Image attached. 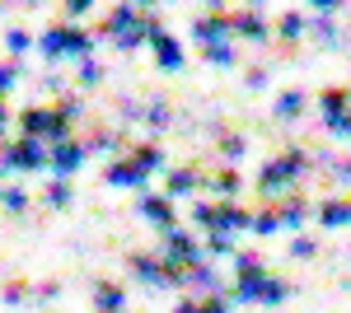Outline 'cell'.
Segmentation results:
<instances>
[{
  "mask_svg": "<svg viewBox=\"0 0 351 313\" xmlns=\"http://www.w3.org/2000/svg\"><path fill=\"white\" fill-rule=\"evenodd\" d=\"M84 155H89V145H80V140H61V145H52V168L66 178V173H75L84 164Z\"/></svg>",
  "mask_w": 351,
  "mask_h": 313,
  "instance_id": "7",
  "label": "cell"
},
{
  "mask_svg": "<svg viewBox=\"0 0 351 313\" xmlns=\"http://www.w3.org/2000/svg\"><path fill=\"white\" fill-rule=\"evenodd\" d=\"M192 187H197V173H192V168H183V173L169 178V192H173V197H188Z\"/></svg>",
  "mask_w": 351,
  "mask_h": 313,
  "instance_id": "16",
  "label": "cell"
},
{
  "mask_svg": "<svg viewBox=\"0 0 351 313\" xmlns=\"http://www.w3.org/2000/svg\"><path fill=\"white\" fill-rule=\"evenodd\" d=\"M150 28H155V19H145L141 10H112V19H108V33H112V42L117 47H141V42H150Z\"/></svg>",
  "mask_w": 351,
  "mask_h": 313,
  "instance_id": "1",
  "label": "cell"
},
{
  "mask_svg": "<svg viewBox=\"0 0 351 313\" xmlns=\"http://www.w3.org/2000/svg\"><path fill=\"white\" fill-rule=\"evenodd\" d=\"M141 210H145V215L160 225L164 234L173 229V206H169V197H145V201H141Z\"/></svg>",
  "mask_w": 351,
  "mask_h": 313,
  "instance_id": "11",
  "label": "cell"
},
{
  "mask_svg": "<svg viewBox=\"0 0 351 313\" xmlns=\"http://www.w3.org/2000/svg\"><path fill=\"white\" fill-rule=\"evenodd\" d=\"M300 108H304V94H281V99H276V117L291 122V117H300Z\"/></svg>",
  "mask_w": 351,
  "mask_h": 313,
  "instance_id": "14",
  "label": "cell"
},
{
  "mask_svg": "<svg viewBox=\"0 0 351 313\" xmlns=\"http://www.w3.org/2000/svg\"><path fill=\"white\" fill-rule=\"evenodd\" d=\"M104 79V66L99 61H80V84H99Z\"/></svg>",
  "mask_w": 351,
  "mask_h": 313,
  "instance_id": "18",
  "label": "cell"
},
{
  "mask_svg": "<svg viewBox=\"0 0 351 313\" xmlns=\"http://www.w3.org/2000/svg\"><path fill=\"white\" fill-rule=\"evenodd\" d=\"M14 79H19V66H0V94H5Z\"/></svg>",
  "mask_w": 351,
  "mask_h": 313,
  "instance_id": "22",
  "label": "cell"
},
{
  "mask_svg": "<svg viewBox=\"0 0 351 313\" xmlns=\"http://www.w3.org/2000/svg\"><path fill=\"white\" fill-rule=\"evenodd\" d=\"M99 309L104 313H122L127 309V295H122L117 286H99Z\"/></svg>",
  "mask_w": 351,
  "mask_h": 313,
  "instance_id": "13",
  "label": "cell"
},
{
  "mask_svg": "<svg viewBox=\"0 0 351 313\" xmlns=\"http://www.w3.org/2000/svg\"><path fill=\"white\" fill-rule=\"evenodd\" d=\"M230 24H234V33L253 38V42H263V38H267V24H263V14H253V10H243V14H230Z\"/></svg>",
  "mask_w": 351,
  "mask_h": 313,
  "instance_id": "9",
  "label": "cell"
},
{
  "mask_svg": "<svg viewBox=\"0 0 351 313\" xmlns=\"http://www.w3.org/2000/svg\"><path fill=\"white\" fill-rule=\"evenodd\" d=\"M319 215H324L328 229H342V225H351V201H342V197H337V201H324Z\"/></svg>",
  "mask_w": 351,
  "mask_h": 313,
  "instance_id": "12",
  "label": "cell"
},
{
  "mask_svg": "<svg viewBox=\"0 0 351 313\" xmlns=\"http://www.w3.org/2000/svg\"><path fill=\"white\" fill-rule=\"evenodd\" d=\"M206 61H216V66H230V61H234V52L220 42V47H206Z\"/></svg>",
  "mask_w": 351,
  "mask_h": 313,
  "instance_id": "19",
  "label": "cell"
},
{
  "mask_svg": "<svg viewBox=\"0 0 351 313\" xmlns=\"http://www.w3.org/2000/svg\"><path fill=\"white\" fill-rule=\"evenodd\" d=\"M43 201H47V206H66V201H71V183H66V178H56V183L43 192Z\"/></svg>",
  "mask_w": 351,
  "mask_h": 313,
  "instance_id": "15",
  "label": "cell"
},
{
  "mask_svg": "<svg viewBox=\"0 0 351 313\" xmlns=\"http://www.w3.org/2000/svg\"><path fill=\"white\" fill-rule=\"evenodd\" d=\"M150 42H155V56H160V66H169V71H178V66H183V52H178V42H173V38H169L160 24L150 28Z\"/></svg>",
  "mask_w": 351,
  "mask_h": 313,
  "instance_id": "8",
  "label": "cell"
},
{
  "mask_svg": "<svg viewBox=\"0 0 351 313\" xmlns=\"http://www.w3.org/2000/svg\"><path fill=\"white\" fill-rule=\"evenodd\" d=\"M300 24H304L300 14H281V33H291V38H295V33H300Z\"/></svg>",
  "mask_w": 351,
  "mask_h": 313,
  "instance_id": "23",
  "label": "cell"
},
{
  "mask_svg": "<svg viewBox=\"0 0 351 313\" xmlns=\"http://www.w3.org/2000/svg\"><path fill=\"white\" fill-rule=\"evenodd\" d=\"M211 238H230V234H243V229H253V215L243 206H216V215H211Z\"/></svg>",
  "mask_w": 351,
  "mask_h": 313,
  "instance_id": "6",
  "label": "cell"
},
{
  "mask_svg": "<svg viewBox=\"0 0 351 313\" xmlns=\"http://www.w3.org/2000/svg\"><path fill=\"white\" fill-rule=\"evenodd\" d=\"M0 201H5V210H24L28 206V197L19 192V187H5V192H0Z\"/></svg>",
  "mask_w": 351,
  "mask_h": 313,
  "instance_id": "17",
  "label": "cell"
},
{
  "mask_svg": "<svg viewBox=\"0 0 351 313\" xmlns=\"http://www.w3.org/2000/svg\"><path fill=\"white\" fill-rule=\"evenodd\" d=\"M5 47H10V52H24V47H28V33H24V28H14V33L5 38Z\"/></svg>",
  "mask_w": 351,
  "mask_h": 313,
  "instance_id": "21",
  "label": "cell"
},
{
  "mask_svg": "<svg viewBox=\"0 0 351 313\" xmlns=\"http://www.w3.org/2000/svg\"><path fill=\"white\" fill-rule=\"evenodd\" d=\"M89 47H94V38L84 28H47L43 33V52L52 56V61L56 56H84Z\"/></svg>",
  "mask_w": 351,
  "mask_h": 313,
  "instance_id": "2",
  "label": "cell"
},
{
  "mask_svg": "<svg viewBox=\"0 0 351 313\" xmlns=\"http://www.w3.org/2000/svg\"><path fill=\"white\" fill-rule=\"evenodd\" d=\"M234 299H253V304H281V299H286V281H276V276L234 281Z\"/></svg>",
  "mask_w": 351,
  "mask_h": 313,
  "instance_id": "4",
  "label": "cell"
},
{
  "mask_svg": "<svg viewBox=\"0 0 351 313\" xmlns=\"http://www.w3.org/2000/svg\"><path fill=\"white\" fill-rule=\"evenodd\" d=\"M108 183L112 187H141V183H145V173L136 168L132 159H117V164L108 168Z\"/></svg>",
  "mask_w": 351,
  "mask_h": 313,
  "instance_id": "10",
  "label": "cell"
},
{
  "mask_svg": "<svg viewBox=\"0 0 351 313\" xmlns=\"http://www.w3.org/2000/svg\"><path fill=\"white\" fill-rule=\"evenodd\" d=\"M173 313H202V304H197V299H183V304H178Z\"/></svg>",
  "mask_w": 351,
  "mask_h": 313,
  "instance_id": "24",
  "label": "cell"
},
{
  "mask_svg": "<svg viewBox=\"0 0 351 313\" xmlns=\"http://www.w3.org/2000/svg\"><path fill=\"white\" fill-rule=\"evenodd\" d=\"M234 183H239L234 173H220V178H216V192H220V197H234V192H239Z\"/></svg>",
  "mask_w": 351,
  "mask_h": 313,
  "instance_id": "20",
  "label": "cell"
},
{
  "mask_svg": "<svg viewBox=\"0 0 351 313\" xmlns=\"http://www.w3.org/2000/svg\"><path fill=\"white\" fill-rule=\"evenodd\" d=\"M43 164H52V150L43 140H14L0 155V168H43Z\"/></svg>",
  "mask_w": 351,
  "mask_h": 313,
  "instance_id": "3",
  "label": "cell"
},
{
  "mask_svg": "<svg viewBox=\"0 0 351 313\" xmlns=\"http://www.w3.org/2000/svg\"><path fill=\"white\" fill-rule=\"evenodd\" d=\"M300 168H304V155H300V150H291V155H281V159H271L267 168H263V192H286V183L295 178Z\"/></svg>",
  "mask_w": 351,
  "mask_h": 313,
  "instance_id": "5",
  "label": "cell"
}]
</instances>
